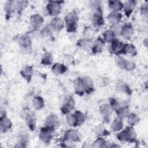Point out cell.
<instances>
[{"label":"cell","instance_id":"29","mask_svg":"<svg viewBox=\"0 0 148 148\" xmlns=\"http://www.w3.org/2000/svg\"><path fill=\"white\" fill-rule=\"evenodd\" d=\"M123 127V119L117 117L114 120L111 125V128L114 131H119L122 130Z\"/></svg>","mask_w":148,"mask_h":148},{"label":"cell","instance_id":"9","mask_svg":"<svg viewBox=\"0 0 148 148\" xmlns=\"http://www.w3.org/2000/svg\"><path fill=\"white\" fill-rule=\"evenodd\" d=\"M99 110L101 114L105 123H109L110 120V116L112 112V109L110 105L107 104H103L100 106Z\"/></svg>","mask_w":148,"mask_h":148},{"label":"cell","instance_id":"24","mask_svg":"<svg viewBox=\"0 0 148 148\" xmlns=\"http://www.w3.org/2000/svg\"><path fill=\"white\" fill-rule=\"evenodd\" d=\"M25 122L27 126L31 131H34L35 130L36 125V118L33 113H29L27 114L25 117Z\"/></svg>","mask_w":148,"mask_h":148},{"label":"cell","instance_id":"33","mask_svg":"<svg viewBox=\"0 0 148 148\" xmlns=\"http://www.w3.org/2000/svg\"><path fill=\"white\" fill-rule=\"evenodd\" d=\"M139 117L135 113L129 114L127 116V121L130 126L133 127L139 122Z\"/></svg>","mask_w":148,"mask_h":148},{"label":"cell","instance_id":"34","mask_svg":"<svg viewBox=\"0 0 148 148\" xmlns=\"http://www.w3.org/2000/svg\"><path fill=\"white\" fill-rule=\"evenodd\" d=\"M66 121L69 126H77V119L75 113L68 114L66 117Z\"/></svg>","mask_w":148,"mask_h":148},{"label":"cell","instance_id":"23","mask_svg":"<svg viewBox=\"0 0 148 148\" xmlns=\"http://www.w3.org/2000/svg\"><path fill=\"white\" fill-rule=\"evenodd\" d=\"M68 68L64 64L56 63L54 64L51 68L52 72L55 75H61L66 72Z\"/></svg>","mask_w":148,"mask_h":148},{"label":"cell","instance_id":"22","mask_svg":"<svg viewBox=\"0 0 148 148\" xmlns=\"http://www.w3.org/2000/svg\"><path fill=\"white\" fill-rule=\"evenodd\" d=\"M108 5L112 12H119V11L123 9V3L121 1L117 0L109 1Z\"/></svg>","mask_w":148,"mask_h":148},{"label":"cell","instance_id":"14","mask_svg":"<svg viewBox=\"0 0 148 148\" xmlns=\"http://www.w3.org/2000/svg\"><path fill=\"white\" fill-rule=\"evenodd\" d=\"M133 28L130 24L127 23L121 27L120 34L125 39H130L133 34Z\"/></svg>","mask_w":148,"mask_h":148},{"label":"cell","instance_id":"38","mask_svg":"<svg viewBox=\"0 0 148 148\" xmlns=\"http://www.w3.org/2000/svg\"><path fill=\"white\" fill-rule=\"evenodd\" d=\"M95 132L98 135H106L109 132L105 129L102 124H99L95 128Z\"/></svg>","mask_w":148,"mask_h":148},{"label":"cell","instance_id":"41","mask_svg":"<svg viewBox=\"0 0 148 148\" xmlns=\"http://www.w3.org/2000/svg\"><path fill=\"white\" fill-rule=\"evenodd\" d=\"M135 66L136 65L133 61L130 60H125L124 69L127 71H132L135 68Z\"/></svg>","mask_w":148,"mask_h":148},{"label":"cell","instance_id":"32","mask_svg":"<svg viewBox=\"0 0 148 148\" xmlns=\"http://www.w3.org/2000/svg\"><path fill=\"white\" fill-rule=\"evenodd\" d=\"M116 111V113H117V117H120L122 119L123 118L127 117V116L130 114L129 109H128V106H121V107L120 106Z\"/></svg>","mask_w":148,"mask_h":148},{"label":"cell","instance_id":"7","mask_svg":"<svg viewBox=\"0 0 148 148\" xmlns=\"http://www.w3.org/2000/svg\"><path fill=\"white\" fill-rule=\"evenodd\" d=\"M63 140L73 142H79L80 140V135L77 130L70 129L65 132Z\"/></svg>","mask_w":148,"mask_h":148},{"label":"cell","instance_id":"16","mask_svg":"<svg viewBox=\"0 0 148 148\" xmlns=\"http://www.w3.org/2000/svg\"><path fill=\"white\" fill-rule=\"evenodd\" d=\"M18 45L23 50H28L31 47V40L29 36L23 35L18 39Z\"/></svg>","mask_w":148,"mask_h":148},{"label":"cell","instance_id":"12","mask_svg":"<svg viewBox=\"0 0 148 148\" xmlns=\"http://www.w3.org/2000/svg\"><path fill=\"white\" fill-rule=\"evenodd\" d=\"M59 125V121L56 115L50 114L49 115L45 120V126L55 130V128Z\"/></svg>","mask_w":148,"mask_h":148},{"label":"cell","instance_id":"28","mask_svg":"<svg viewBox=\"0 0 148 148\" xmlns=\"http://www.w3.org/2000/svg\"><path fill=\"white\" fill-rule=\"evenodd\" d=\"M74 88H75V91L77 94L79 95H82L83 94H84L85 91L82 85L81 78L79 77L75 80L74 82Z\"/></svg>","mask_w":148,"mask_h":148},{"label":"cell","instance_id":"27","mask_svg":"<svg viewBox=\"0 0 148 148\" xmlns=\"http://www.w3.org/2000/svg\"><path fill=\"white\" fill-rule=\"evenodd\" d=\"M53 61V56L50 52H46L42 56L41 64L44 65H49L51 64Z\"/></svg>","mask_w":148,"mask_h":148},{"label":"cell","instance_id":"11","mask_svg":"<svg viewBox=\"0 0 148 148\" xmlns=\"http://www.w3.org/2000/svg\"><path fill=\"white\" fill-rule=\"evenodd\" d=\"M43 23V17L38 14H33L30 17L31 25L35 30H37L39 29L41 27Z\"/></svg>","mask_w":148,"mask_h":148},{"label":"cell","instance_id":"36","mask_svg":"<svg viewBox=\"0 0 148 148\" xmlns=\"http://www.w3.org/2000/svg\"><path fill=\"white\" fill-rule=\"evenodd\" d=\"M76 115V119H77V126L81 125L85 121L86 116L83 113H82L80 110H76L74 113Z\"/></svg>","mask_w":148,"mask_h":148},{"label":"cell","instance_id":"25","mask_svg":"<svg viewBox=\"0 0 148 148\" xmlns=\"http://www.w3.org/2000/svg\"><path fill=\"white\" fill-rule=\"evenodd\" d=\"M116 88L119 91H123L128 95H130L132 92L131 90L130 89V87L125 83H124V82L121 81V80H119L116 83Z\"/></svg>","mask_w":148,"mask_h":148},{"label":"cell","instance_id":"20","mask_svg":"<svg viewBox=\"0 0 148 148\" xmlns=\"http://www.w3.org/2000/svg\"><path fill=\"white\" fill-rule=\"evenodd\" d=\"M122 18V14L120 12H112L107 16L108 21L112 24V25L118 24Z\"/></svg>","mask_w":148,"mask_h":148},{"label":"cell","instance_id":"17","mask_svg":"<svg viewBox=\"0 0 148 148\" xmlns=\"http://www.w3.org/2000/svg\"><path fill=\"white\" fill-rule=\"evenodd\" d=\"M105 46V41L103 39L99 37L93 43L92 45L91 46V50L94 54L101 53L103 49Z\"/></svg>","mask_w":148,"mask_h":148},{"label":"cell","instance_id":"1","mask_svg":"<svg viewBox=\"0 0 148 148\" xmlns=\"http://www.w3.org/2000/svg\"><path fill=\"white\" fill-rule=\"evenodd\" d=\"M90 5L92 7L91 19L94 25L97 27L102 26L104 24V20L100 2L91 1Z\"/></svg>","mask_w":148,"mask_h":148},{"label":"cell","instance_id":"39","mask_svg":"<svg viewBox=\"0 0 148 148\" xmlns=\"http://www.w3.org/2000/svg\"><path fill=\"white\" fill-rule=\"evenodd\" d=\"M106 142L105 140L104 139H103L102 138H98L93 143V147H106Z\"/></svg>","mask_w":148,"mask_h":148},{"label":"cell","instance_id":"47","mask_svg":"<svg viewBox=\"0 0 148 148\" xmlns=\"http://www.w3.org/2000/svg\"><path fill=\"white\" fill-rule=\"evenodd\" d=\"M147 39H146L144 40V42H143V44L145 45V46L146 47H147Z\"/></svg>","mask_w":148,"mask_h":148},{"label":"cell","instance_id":"15","mask_svg":"<svg viewBox=\"0 0 148 148\" xmlns=\"http://www.w3.org/2000/svg\"><path fill=\"white\" fill-rule=\"evenodd\" d=\"M12 125V124L10 120L6 116V114L5 113L3 115L1 114L0 119V128L1 132H6L11 128Z\"/></svg>","mask_w":148,"mask_h":148},{"label":"cell","instance_id":"8","mask_svg":"<svg viewBox=\"0 0 148 148\" xmlns=\"http://www.w3.org/2000/svg\"><path fill=\"white\" fill-rule=\"evenodd\" d=\"M75 108V101L72 97H68L64 100L63 105L61 108L62 113L64 114L69 113Z\"/></svg>","mask_w":148,"mask_h":148},{"label":"cell","instance_id":"43","mask_svg":"<svg viewBox=\"0 0 148 148\" xmlns=\"http://www.w3.org/2000/svg\"><path fill=\"white\" fill-rule=\"evenodd\" d=\"M90 43H91V40H90L89 39H80L79 40L77 41V43L78 45L80 47H86L87 46H90Z\"/></svg>","mask_w":148,"mask_h":148},{"label":"cell","instance_id":"44","mask_svg":"<svg viewBox=\"0 0 148 148\" xmlns=\"http://www.w3.org/2000/svg\"><path fill=\"white\" fill-rule=\"evenodd\" d=\"M140 13L142 15L146 18L147 17V13H148V6L147 2L146 3L143 4L140 7Z\"/></svg>","mask_w":148,"mask_h":148},{"label":"cell","instance_id":"46","mask_svg":"<svg viewBox=\"0 0 148 148\" xmlns=\"http://www.w3.org/2000/svg\"><path fill=\"white\" fill-rule=\"evenodd\" d=\"M43 32L45 34V35H46V36H49V35H51V33H50L51 31H50V29L49 28V27H46L43 29Z\"/></svg>","mask_w":148,"mask_h":148},{"label":"cell","instance_id":"21","mask_svg":"<svg viewBox=\"0 0 148 148\" xmlns=\"http://www.w3.org/2000/svg\"><path fill=\"white\" fill-rule=\"evenodd\" d=\"M20 73L21 76L28 82L31 80L33 74V68L30 65H26L21 69Z\"/></svg>","mask_w":148,"mask_h":148},{"label":"cell","instance_id":"5","mask_svg":"<svg viewBox=\"0 0 148 148\" xmlns=\"http://www.w3.org/2000/svg\"><path fill=\"white\" fill-rule=\"evenodd\" d=\"M54 131V129L46 126L41 128L39 132V138L40 140L44 143H49L52 139Z\"/></svg>","mask_w":148,"mask_h":148},{"label":"cell","instance_id":"45","mask_svg":"<svg viewBox=\"0 0 148 148\" xmlns=\"http://www.w3.org/2000/svg\"><path fill=\"white\" fill-rule=\"evenodd\" d=\"M108 83H109V81L107 78L102 77L99 78V79H98V84L101 86H106L108 84Z\"/></svg>","mask_w":148,"mask_h":148},{"label":"cell","instance_id":"13","mask_svg":"<svg viewBox=\"0 0 148 148\" xmlns=\"http://www.w3.org/2000/svg\"><path fill=\"white\" fill-rule=\"evenodd\" d=\"M5 10L6 12V18H9L12 14L14 12L15 10H17L16 1H8L5 5Z\"/></svg>","mask_w":148,"mask_h":148},{"label":"cell","instance_id":"19","mask_svg":"<svg viewBox=\"0 0 148 148\" xmlns=\"http://www.w3.org/2000/svg\"><path fill=\"white\" fill-rule=\"evenodd\" d=\"M50 27L54 31H61L64 27V23L62 19L58 17H54L50 22Z\"/></svg>","mask_w":148,"mask_h":148},{"label":"cell","instance_id":"2","mask_svg":"<svg viewBox=\"0 0 148 148\" xmlns=\"http://www.w3.org/2000/svg\"><path fill=\"white\" fill-rule=\"evenodd\" d=\"M79 17L75 10L68 13L64 17L66 31L68 32H75L77 28Z\"/></svg>","mask_w":148,"mask_h":148},{"label":"cell","instance_id":"10","mask_svg":"<svg viewBox=\"0 0 148 148\" xmlns=\"http://www.w3.org/2000/svg\"><path fill=\"white\" fill-rule=\"evenodd\" d=\"M81 81L85 92L90 94L94 91V83L91 77L88 76L82 77Z\"/></svg>","mask_w":148,"mask_h":148},{"label":"cell","instance_id":"37","mask_svg":"<svg viewBox=\"0 0 148 148\" xmlns=\"http://www.w3.org/2000/svg\"><path fill=\"white\" fill-rule=\"evenodd\" d=\"M28 5V1H16V7H17V10L18 13H20Z\"/></svg>","mask_w":148,"mask_h":148},{"label":"cell","instance_id":"18","mask_svg":"<svg viewBox=\"0 0 148 148\" xmlns=\"http://www.w3.org/2000/svg\"><path fill=\"white\" fill-rule=\"evenodd\" d=\"M136 5V1L134 0L127 1L123 4L124 12L127 16H130L135 9Z\"/></svg>","mask_w":148,"mask_h":148},{"label":"cell","instance_id":"26","mask_svg":"<svg viewBox=\"0 0 148 148\" xmlns=\"http://www.w3.org/2000/svg\"><path fill=\"white\" fill-rule=\"evenodd\" d=\"M32 104L34 106V108L38 110H41L44 108L45 106V102L43 99L40 96H35L32 100Z\"/></svg>","mask_w":148,"mask_h":148},{"label":"cell","instance_id":"3","mask_svg":"<svg viewBox=\"0 0 148 148\" xmlns=\"http://www.w3.org/2000/svg\"><path fill=\"white\" fill-rule=\"evenodd\" d=\"M117 138L121 142H134L136 139V133L131 126L127 127L124 130L119 132L117 135Z\"/></svg>","mask_w":148,"mask_h":148},{"label":"cell","instance_id":"35","mask_svg":"<svg viewBox=\"0 0 148 148\" xmlns=\"http://www.w3.org/2000/svg\"><path fill=\"white\" fill-rule=\"evenodd\" d=\"M28 136L27 134L23 132L20 135V139L19 141L17 143L18 145L16 146V147H25L26 144L28 142Z\"/></svg>","mask_w":148,"mask_h":148},{"label":"cell","instance_id":"30","mask_svg":"<svg viewBox=\"0 0 148 148\" xmlns=\"http://www.w3.org/2000/svg\"><path fill=\"white\" fill-rule=\"evenodd\" d=\"M116 34L111 29H108L105 31L103 34V40L105 42L110 43L112 40L115 39Z\"/></svg>","mask_w":148,"mask_h":148},{"label":"cell","instance_id":"42","mask_svg":"<svg viewBox=\"0 0 148 148\" xmlns=\"http://www.w3.org/2000/svg\"><path fill=\"white\" fill-rule=\"evenodd\" d=\"M109 103H110V106L112 109V110H116L117 109H119L120 107L119 102L114 98H110L109 99Z\"/></svg>","mask_w":148,"mask_h":148},{"label":"cell","instance_id":"6","mask_svg":"<svg viewBox=\"0 0 148 148\" xmlns=\"http://www.w3.org/2000/svg\"><path fill=\"white\" fill-rule=\"evenodd\" d=\"M124 46L125 43L115 38L110 42L109 51L112 54H114L116 56H120L121 54H124Z\"/></svg>","mask_w":148,"mask_h":148},{"label":"cell","instance_id":"40","mask_svg":"<svg viewBox=\"0 0 148 148\" xmlns=\"http://www.w3.org/2000/svg\"><path fill=\"white\" fill-rule=\"evenodd\" d=\"M125 60H125L122 57H121L120 56H117L115 57V64L120 68L124 69Z\"/></svg>","mask_w":148,"mask_h":148},{"label":"cell","instance_id":"4","mask_svg":"<svg viewBox=\"0 0 148 148\" xmlns=\"http://www.w3.org/2000/svg\"><path fill=\"white\" fill-rule=\"evenodd\" d=\"M64 1H50L45 8L46 13L52 16L57 17L61 12V3Z\"/></svg>","mask_w":148,"mask_h":148},{"label":"cell","instance_id":"31","mask_svg":"<svg viewBox=\"0 0 148 148\" xmlns=\"http://www.w3.org/2000/svg\"><path fill=\"white\" fill-rule=\"evenodd\" d=\"M124 54H129L131 56H135L137 54V50L132 44L126 43L124 49Z\"/></svg>","mask_w":148,"mask_h":148}]
</instances>
